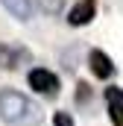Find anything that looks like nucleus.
<instances>
[{
    "label": "nucleus",
    "mask_w": 123,
    "mask_h": 126,
    "mask_svg": "<svg viewBox=\"0 0 123 126\" xmlns=\"http://www.w3.org/2000/svg\"><path fill=\"white\" fill-rule=\"evenodd\" d=\"M3 3V9L9 12V15H15L18 21H30L32 15V3L30 0H0Z\"/></svg>",
    "instance_id": "7"
},
{
    "label": "nucleus",
    "mask_w": 123,
    "mask_h": 126,
    "mask_svg": "<svg viewBox=\"0 0 123 126\" xmlns=\"http://www.w3.org/2000/svg\"><path fill=\"white\" fill-rule=\"evenodd\" d=\"M53 126H73V117L67 111H56L53 114Z\"/></svg>",
    "instance_id": "9"
},
{
    "label": "nucleus",
    "mask_w": 123,
    "mask_h": 126,
    "mask_svg": "<svg viewBox=\"0 0 123 126\" xmlns=\"http://www.w3.org/2000/svg\"><path fill=\"white\" fill-rule=\"evenodd\" d=\"M94 15H97V0H79L70 9L67 21H70V27H85V24L94 21Z\"/></svg>",
    "instance_id": "3"
},
{
    "label": "nucleus",
    "mask_w": 123,
    "mask_h": 126,
    "mask_svg": "<svg viewBox=\"0 0 123 126\" xmlns=\"http://www.w3.org/2000/svg\"><path fill=\"white\" fill-rule=\"evenodd\" d=\"M30 53L24 47H15V44H0V67L3 70H15L21 67V62H27Z\"/></svg>",
    "instance_id": "4"
},
{
    "label": "nucleus",
    "mask_w": 123,
    "mask_h": 126,
    "mask_svg": "<svg viewBox=\"0 0 123 126\" xmlns=\"http://www.w3.org/2000/svg\"><path fill=\"white\" fill-rule=\"evenodd\" d=\"M106 103H108L111 120L123 126V88H106Z\"/></svg>",
    "instance_id": "6"
},
{
    "label": "nucleus",
    "mask_w": 123,
    "mask_h": 126,
    "mask_svg": "<svg viewBox=\"0 0 123 126\" xmlns=\"http://www.w3.org/2000/svg\"><path fill=\"white\" fill-rule=\"evenodd\" d=\"M88 64H91L94 76H100V79H108V76L114 73V64H111V59H108L103 50H91V53H88Z\"/></svg>",
    "instance_id": "5"
},
{
    "label": "nucleus",
    "mask_w": 123,
    "mask_h": 126,
    "mask_svg": "<svg viewBox=\"0 0 123 126\" xmlns=\"http://www.w3.org/2000/svg\"><path fill=\"white\" fill-rule=\"evenodd\" d=\"M30 85L38 94H56L59 79H56V73H50V70H44V67H35V70H30Z\"/></svg>",
    "instance_id": "2"
},
{
    "label": "nucleus",
    "mask_w": 123,
    "mask_h": 126,
    "mask_svg": "<svg viewBox=\"0 0 123 126\" xmlns=\"http://www.w3.org/2000/svg\"><path fill=\"white\" fill-rule=\"evenodd\" d=\"M88 97H91V88H88V85L82 82V85H79V94H76V100H79V103H85Z\"/></svg>",
    "instance_id": "10"
},
{
    "label": "nucleus",
    "mask_w": 123,
    "mask_h": 126,
    "mask_svg": "<svg viewBox=\"0 0 123 126\" xmlns=\"http://www.w3.org/2000/svg\"><path fill=\"white\" fill-rule=\"evenodd\" d=\"M0 117L12 126H38L41 123V111L35 109L30 97H24L21 91H0Z\"/></svg>",
    "instance_id": "1"
},
{
    "label": "nucleus",
    "mask_w": 123,
    "mask_h": 126,
    "mask_svg": "<svg viewBox=\"0 0 123 126\" xmlns=\"http://www.w3.org/2000/svg\"><path fill=\"white\" fill-rule=\"evenodd\" d=\"M38 6H41L47 15H59L62 6H64V0H38Z\"/></svg>",
    "instance_id": "8"
}]
</instances>
